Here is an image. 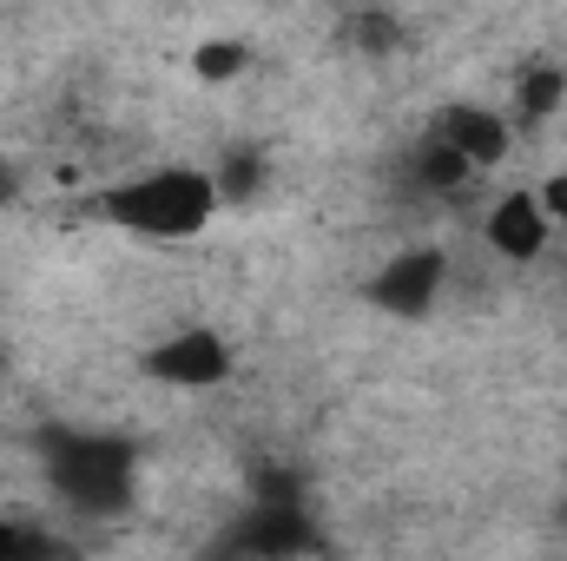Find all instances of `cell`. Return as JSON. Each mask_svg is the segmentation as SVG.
Instances as JSON below:
<instances>
[{
	"instance_id": "cell-1",
	"label": "cell",
	"mask_w": 567,
	"mask_h": 561,
	"mask_svg": "<svg viewBox=\"0 0 567 561\" xmlns=\"http://www.w3.org/2000/svg\"><path fill=\"white\" fill-rule=\"evenodd\" d=\"M212 212H218V185H212V172H192V165L140 172V178H126V185L106 192V218L126 225V232H140V238H158V245L205 232Z\"/></svg>"
},
{
	"instance_id": "cell-2",
	"label": "cell",
	"mask_w": 567,
	"mask_h": 561,
	"mask_svg": "<svg viewBox=\"0 0 567 561\" xmlns=\"http://www.w3.org/2000/svg\"><path fill=\"white\" fill-rule=\"evenodd\" d=\"M482 238H488V252H495L502 265H542V258L555 252V218L542 212L535 185H528V192H502V198L488 205V218H482Z\"/></svg>"
},
{
	"instance_id": "cell-3",
	"label": "cell",
	"mask_w": 567,
	"mask_h": 561,
	"mask_svg": "<svg viewBox=\"0 0 567 561\" xmlns=\"http://www.w3.org/2000/svg\"><path fill=\"white\" fill-rule=\"evenodd\" d=\"M152 377L172 384V390H218L231 377V344L205 324H185L178 337H165L152 350Z\"/></svg>"
},
{
	"instance_id": "cell-4",
	"label": "cell",
	"mask_w": 567,
	"mask_h": 561,
	"mask_svg": "<svg viewBox=\"0 0 567 561\" xmlns=\"http://www.w3.org/2000/svg\"><path fill=\"white\" fill-rule=\"evenodd\" d=\"M245 73V47L238 40H205L198 53H192V80L198 86H231Z\"/></svg>"
}]
</instances>
